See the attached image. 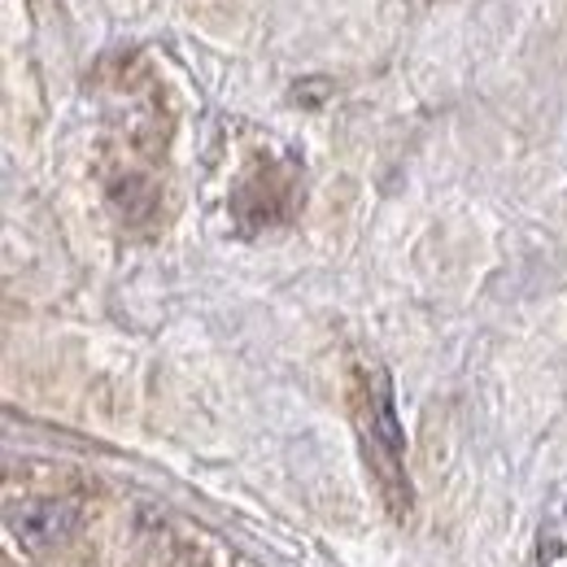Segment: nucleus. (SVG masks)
<instances>
[{
	"instance_id": "7ed1b4c3",
	"label": "nucleus",
	"mask_w": 567,
	"mask_h": 567,
	"mask_svg": "<svg viewBox=\"0 0 567 567\" xmlns=\"http://www.w3.org/2000/svg\"><path fill=\"white\" fill-rule=\"evenodd\" d=\"M74 528H79V511L71 502L35 497V502H22V506H9V533L35 555L66 546L74 537Z\"/></svg>"
},
{
	"instance_id": "f03ea898",
	"label": "nucleus",
	"mask_w": 567,
	"mask_h": 567,
	"mask_svg": "<svg viewBox=\"0 0 567 567\" xmlns=\"http://www.w3.org/2000/svg\"><path fill=\"white\" fill-rule=\"evenodd\" d=\"M231 214L245 231H262L271 223H284L292 214V179L271 162L254 166L231 197Z\"/></svg>"
},
{
	"instance_id": "f257e3e1",
	"label": "nucleus",
	"mask_w": 567,
	"mask_h": 567,
	"mask_svg": "<svg viewBox=\"0 0 567 567\" xmlns=\"http://www.w3.org/2000/svg\"><path fill=\"white\" fill-rule=\"evenodd\" d=\"M358 420H362V436H367V454L384 481V489L393 494V506H406L411 489H406V472H402V450H406V436L398 424V411H393V389H389V375L380 367H371L362 375V398H358Z\"/></svg>"
},
{
	"instance_id": "20e7f679",
	"label": "nucleus",
	"mask_w": 567,
	"mask_h": 567,
	"mask_svg": "<svg viewBox=\"0 0 567 567\" xmlns=\"http://www.w3.org/2000/svg\"><path fill=\"white\" fill-rule=\"evenodd\" d=\"M114 206H118V214H127L132 223H141L157 206V188L148 179H141V175H127V179L114 184Z\"/></svg>"
}]
</instances>
